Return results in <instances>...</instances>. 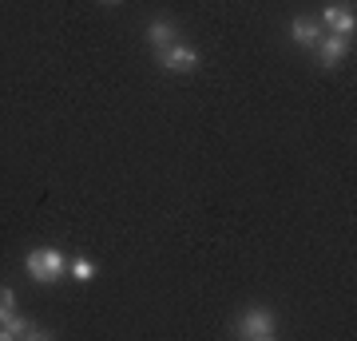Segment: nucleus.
<instances>
[{
    "instance_id": "obj_1",
    "label": "nucleus",
    "mask_w": 357,
    "mask_h": 341,
    "mask_svg": "<svg viewBox=\"0 0 357 341\" xmlns=\"http://www.w3.org/2000/svg\"><path fill=\"white\" fill-rule=\"evenodd\" d=\"M24 270L32 274V282H40V286H56V282L64 278V250H56V246H40V250H32L24 258Z\"/></svg>"
},
{
    "instance_id": "obj_2",
    "label": "nucleus",
    "mask_w": 357,
    "mask_h": 341,
    "mask_svg": "<svg viewBox=\"0 0 357 341\" xmlns=\"http://www.w3.org/2000/svg\"><path fill=\"white\" fill-rule=\"evenodd\" d=\"M238 333H243L246 341H270L274 333H278L274 314H270L266 305H250V310H243V317H238Z\"/></svg>"
},
{
    "instance_id": "obj_3",
    "label": "nucleus",
    "mask_w": 357,
    "mask_h": 341,
    "mask_svg": "<svg viewBox=\"0 0 357 341\" xmlns=\"http://www.w3.org/2000/svg\"><path fill=\"white\" fill-rule=\"evenodd\" d=\"M349 44H354L349 36H337V32H321V40L314 44V52H318V60L326 63V68H337V63L345 60Z\"/></svg>"
},
{
    "instance_id": "obj_4",
    "label": "nucleus",
    "mask_w": 357,
    "mask_h": 341,
    "mask_svg": "<svg viewBox=\"0 0 357 341\" xmlns=\"http://www.w3.org/2000/svg\"><path fill=\"white\" fill-rule=\"evenodd\" d=\"M159 63H163L167 72H195L199 68V52L195 48H187V44H171V48H163L159 52Z\"/></svg>"
},
{
    "instance_id": "obj_5",
    "label": "nucleus",
    "mask_w": 357,
    "mask_h": 341,
    "mask_svg": "<svg viewBox=\"0 0 357 341\" xmlns=\"http://www.w3.org/2000/svg\"><path fill=\"white\" fill-rule=\"evenodd\" d=\"M321 20H326V28H330V32H337V36H349V40H354V28H357L354 8H345V4H330V8L321 13Z\"/></svg>"
},
{
    "instance_id": "obj_6",
    "label": "nucleus",
    "mask_w": 357,
    "mask_h": 341,
    "mask_svg": "<svg viewBox=\"0 0 357 341\" xmlns=\"http://www.w3.org/2000/svg\"><path fill=\"white\" fill-rule=\"evenodd\" d=\"M175 40H178V28L171 24V20H151V24H147V44H151L155 52L171 48Z\"/></svg>"
},
{
    "instance_id": "obj_7",
    "label": "nucleus",
    "mask_w": 357,
    "mask_h": 341,
    "mask_svg": "<svg viewBox=\"0 0 357 341\" xmlns=\"http://www.w3.org/2000/svg\"><path fill=\"white\" fill-rule=\"evenodd\" d=\"M290 36L298 40L302 48H314V44L321 40V24L314 20V16H298V20L290 24Z\"/></svg>"
},
{
    "instance_id": "obj_8",
    "label": "nucleus",
    "mask_w": 357,
    "mask_h": 341,
    "mask_svg": "<svg viewBox=\"0 0 357 341\" xmlns=\"http://www.w3.org/2000/svg\"><path fill=\"white\" fill-rule=\"evenodd\" d=\"M72 278H76V282H91V278H96V262H88V258H72Z\"/></svg>"
},
{
    "instance_id": "obj_9",
    "label": "nucleus",
    "mask_w": 357,
    "mask_h": 341,
    "mask_svg": "<svg viewBox=\"0 0 357 341\" xmlns=\"http://www.w3.org/2000/svg\"><path fill=\"white\" fill-rule=\"evenodd\" d=\"M13 314H16V294L8 290V286H0V326H4Z\"/></svg>"
}]
</instances>
